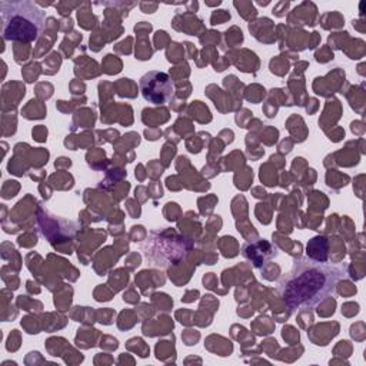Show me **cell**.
<instances>
[{"label": "cell", "mask_w": 366, "mask_h": 366, "mask_svg": "<svg viewBox=\"0 0 366 366\" xmlns=\"http://www.w3.org/2000/svg\"><path fill=\"white\" fill-rule=\"evenodd\" d=\"M345 276L342 266L316 262L309 257L293 263L279 285L277 292L290 309L313 307L333 295L337 282Z\"/></svg>", "instance_id": "1"}, {"label": "cell", "mask_w": 366, "mask_h": 366, "mask_svg": "<svg viewBox=\"0 0 366 366\" xmlns=\"http://www.w3.org/2000/svg\"><path fill=\"white\" fill-rule=\"evenodd\" d=\"M1 30L6 40L33 41L44 24V13L31 1H0Z\"/></svg>", "instance_id": "2"}, {"label": "cell", "mask_w": 366, "mask_h": 366, "mask_svg": "<svg viewBox=\"0 0 366 366\" xmlns=\"http://www.w3.org/2000/svg\"><path fill=\"white\" fill-rule=\"evenodd\" d=\"M190 249L189 242L174 232L153 233L143 244L144 254L157 266L177 263Z\"/></svg>", "instance_id": "3"}, {"label": "cell", "mask_w": 366, "mask_h": 366, "mask_svg": "<svg viewBox=\"0 0 366 366\" xmlns=\"http://www.w3.org/2000/svg\"><path fill=\"white\" fill-rule=\"evenodd\" d=\"M140 92L146 102L153 104H163L172 97V79L167 73L152 70L140 79Z\"/></svg>", "instance_id": "4"}, {"label": "cell", "mask_w": 366, "mask_h": 366, "mask_svg": "<svg viewBox=\"0 0 366 366\" xmlns=\"http://www.w3.org/2000/svg\"><path fill=\"white\" fill-rule=\"evenodd\" d=\"M329 242L325 236H316L309 240L306 246L307 257L316 262H327L329 257Z\"/></svg>", "instance_id": "5"}]
</instances>
